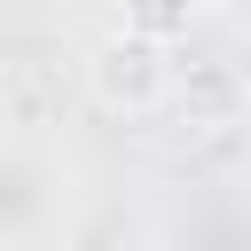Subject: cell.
I'll use <instances>...</instances> for the list:
<instances>
[{
  "mask_svg": "<svg viewBox=\"0 0 251 251\" xmlns=\"http://www.w3.org/2000/svg\"><path fill=\"white\" fill-rule=\"evenodd\" d=\"M78 86L110 118H157L173 102V47L165 39H141V31H110V39L86 47Z\"/></svg>",
  "mask_w": 251,
  "mask_h": 251,
  "instance_id": "6da1fadb",
  "label": "cell"
},
{
  "mask_svg": "<svg viewBox=\"0 0 251 251\" xmlns=\"http://www.w3.org/2000/svg\"><path fill=\"white\" fill-rule=\"evenodd\" d=\"M243 102H251V86H243L235 63H188V71L173 63V110L188 126H235Z\"/></svg>",
  "mask_w": 251,
  "mask_h": 251,
  "instance_id": "7a4b0ae2",
  "label": "cell"
},
{
  "mask_svg": "<svg viewBox=\"0 0 251 251\" xmlns=\"http://www.w3.org/2000/svg\"><path fill=\"white\" fill-rule=\"evenodd\" d=\"M118 8H126V31L165 39V47H180L196 31V16H204V0H118Z\"/></svg>",
  "mask_w": 251,
  "mask_h": 251,
  "instance_id": "3957f363",
  "label": "cell"
}]
</instances>
